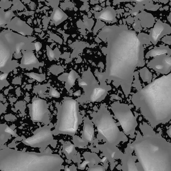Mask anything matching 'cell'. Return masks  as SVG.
<instances>
[{
	"label": "cell",
	"mask_w": 171,
	"mask_h": 171,
	"mask_svg": "<svg viewBox=\"0 0 171 171\" xmlns=\"http://www.w3.org/2000/svg\"><path fill=\"white\" fill-rule=\"evenodd\" d=\"M136 105L152 126L171 120V73L156 79L138 93Z\"/></svg>",
	"instance_id": "6da1fadb"
},
{
	"label": "cell",
	"mask_w": 171,
	"mask_h": 171,
	"mask_svg": "<svg viewBox=\"0 0 171 171\" xmlns=\"http://www.w3.org/2000/svg\"><path fill=\"white\" fill-rule=\"evenodd\" d=\"M134 145L136 154L144 171H171V143L150 127Z\"/></svg>",
	"instance_id": "7a4b0ae2"
},
{
	"label": "cell",
	"mask_w": 171,
	"mask_h": 171,
	"mask_svg": "<svg viewBox=\"0 0 171 171\" xmlns=\"http://www.w3.org/2000/svg\"><path fill=\"white\" fill-rule=\"evenodd\" d=\"M63 160L49 152L37 153L5 148L0 151V170L3 171H59Z\"/></svg>",
	"instance_id": "3957f363"
},
{
	"label": "cell",
	"mask_w": 171,
	"mask_h": 171,
	"mask_svg": "<svg viewBox=\"0 0 171 171\" xmlns=\"http://www.w3.org/2000/svg\"><path fill=\"white\" fill-rule=\"evenodd\" d=\"M78 105L72 99L65 100L59 111L56 131L59 134H74L79 125Z\"/></svg>",
	"instance_id": "277c9868"
},
{
	"label": "cell",
	"mask_w": 171,
	"mask_h": 171,
	"mask_svg": "<svg viewBox=\"0 0 171 171\" xmlns=\"http://www.w3.org/2000/svg\"><path fill=\"white\" fill-rule=\"evenodd\" d=\"M95 122L100 133L109 142H116L119 139V131L116 123L110 114L104 112L97 115Z\"/></svg>",
	"instance_id": "5b68a950"
},
{
	"label": "cell",
	"mask_w": 171,
	"mask_h": 171,
	"mask_svg": "<svg viewBox=\"0 0 171 171\" xmlns=\"http://www.w3.org/2000/svg\"><path fill=\"white\" fill-rule=\"evenodd\" d=\"M114 113L127 134L132 133L137 125L136 119L129 108L119 107L114 108Z\"/></svg>",
	"instance_id": "8992f818"
},
{
	"label": "cell",
	"mask_w": 171,
	"mask_h": 171,
	"mask_svg": "<svg viewBox=\"0 0 171 171\" xmlns=\"http://www.w3.org/2000/svg\"><path fill=\"white\" fill-rule=\"evenodd\" d=\"M53 139L50 128L45 127L38 131L33 136L23 141L26 145L33 147H43L49 145Z\"/></svg>",
	"instance_id": "52a82bcc"
},
{
	"label": "cell",
	"mask_w": 171,
	"mask_h": 171,
	"mask_svg": "<svg viewBox=\"0 0 171 171\" xmlns=\"http://www.w3.org/2000/svg\"><path fill=\"white\" fill-rule=\"evenodd\" d=\"M31 113L33 121H43L48 114L46 102L45 100L39 99L34 100L32 105Z\"/></svg>",
	"instance_id": "ba28073f"
},
{
	"label": "cell",
	"mask_w": 171,
	"mask_h": 171,
	"mask_svg": "<svg viewBox=\"0 0 171 171\" xmlns=\"http://www.w3.org/2000/svg\"><path fill=\"white\" fill-rule=\"evenodd\" d=\"M166 24H164L161 22H158L155 24L154 27L151 29L150 33V38L152 43L154 44L157 43L163 34L164 33Z\"/></svg>",
	"instance_id": "9c48e42d"
},
{
	"label": "cell",
	"mask_w": 171,
	"mask_h": 171,
	"mask_svg": "<svg viewBox=\"0 0 171 171\" xmlns=\"http://www.w3.org/2000/svg\"><path fill=\"white\" fill-rule=\"evenodd\" d=\"M38 60L32 52H26L22 59L21 64L24 67L34 66L37 65Z\"/></svg>",
	"instance_id": "30bf717a"
},
{
	"label": "cell",
	"mask_w": 171,
	"mask_h": 171,
	"mask_svg": "<svg viewBox=\"0 0 171 171\" xmlns=\"http://www.w3.org/2000/svg\"><path fill=\"white\" fill-rule=\"evenodd\" d=\"M93 127L89 124L87 123L85 126L84 130V137L85 139L91 141L93 139L94 134Z\"/></svg>",
	"instance_id": "8fae6325"
},
{
	"label": "cell",
	"mask_w": 171,
	"mask_h": 171,
	"mask_svg": "<svg viewBox=\"0 0 171 171\" xmlns=\"http://www.w3.org/2000/svg\"><path fill=\"white\" fill-rule=\"evenodd\" d=\"M167 52V51L166 49L158 48L151 50L149 52V55L150 57H154L158 55L164 54Z\"/></svg>",
	"instance_id": "7c38bea8"
},
{
	"label": "cell",
	"mask_w": 171,
	"mask_h": 171,
	"mask_svg": "<svg viewBox=\"0 0 171 171\" xmlns=\"http://www.w3.org/2000/svg\"><path fill=\"white\" fill-rule=\"evenodd\" d=\"M104 91L103 89L96 90L93 94L91 99L92 101H96L104 95Z\"/></svg>",
	"instance_id": "4fadbf2b"
},
{
	"label": "cell",
	"mask_w": 171,
	"mask_h": 171,
	"mask_svg": "<svg viewBox=\"0 0 171 171\" xmlns=\"http://www.w3.org/2000/svg\"><path fill=\"white\" fill-rule=\"evenodd\" d=\"M29 77L36 80L39 82H42L45 79V76L43 75H39L34 73H28V75Z\"/></svg>",
	"instance_id": "5bb4252c"
},
{
	"label": "cell",
	"mask_w": 171,
	"mask_h": 171,
	"mask_svg": "<svg viewBox=\"0 0 171 171\" xmlns=\"http://www.w3.org/2000/svg\"><path fill=\"white\" fill-rule=\"evenodd\" d=\"M74 146L73 144H70L65 146L64 148L65 152H66L68 154H70L73 152L74 150Z\"/></svg>",
	"instance_id": "9a60e30c"
},
{
	"label": "cell",
	"mask_w": 171,
	"mask_h": 171,
	"mask_svg": "<svg viewBox=\"0 0 171 171\" xmlns=\"http://www.w3.org/2000/svg\"><path fill=\"white\" fill-rule=\"evenodd\" d=\"M50 96L55 98H58L60 97V94L52 87L50 90Z\"/></svg>",
	"instance_id": "2e32d148"
},
{
	"label": "cell",
	"mask_w": 171,
	"mask_h": 171,
	"mask_svg": "<svg viewBox=\"0 0 171 171\" xmlns=\"http://www.w3.org/2000/svg\"><path fill=\"white\" fill-rule=\"evenodd\" d=\"M165 63L167 66L169 67L171 66V57H168L165 59Z\"/></svg>",
	"instance_id": "e0dca14e"
},
{
	"label": "cell",
	"mask_w": 171,
	"mask_h": 171,
	"mask_svg": "<svg viewBox=\"0 0 171 171\" xmlns=\"http://www.w3.org/2000/svg\"><path fill=\"white\" fill-rule=\"evenodd\" d=\"M34 45L35 48H36V50L37 51H39L41 47H42V45L39 42L35 43Z\"/></svg>",
	"instance_id": "ac0fdd59"
},
{
	"label": "cell",
	"mask_w": 171,
	"mask_h": 171,
	"mask_svg": "<svg viewBox=\"0 0 171 171\" xmlns=\"http://www.w3.org/2000/svg\"><path fill=\"white\" fill-rule=\"evenodd\" d=\"M48 56L51 59L54 58L55 57L54 53L51 50H48Z\"/></svg>",
	"instance_id": "d6986e66"
},
{
	"label": "cell",
	"mask_w": 171,
	"mask_h": 171,
	"mask_svg": "<svg viewBox=\"0 0 171 171\" xmlns=\"http://www.w3.org/2000/svg\"><path fill=\"white\" fill-rule=\"evenodd\" d=\"M155 68L158 70H161L163 69V66L161 64H157L155 66Z\"/></svg>",
	"instance_id": "ffe728a7"
},
{
	"label": "cell",
	"mask_w": 171,
	"mask_h": 171,
	"mask_svg": "<svg viewBox=\"0 0 171 171\" xmlns=\"http://www.w3.org/2000/svg\"><path fill=\"white\" fill-rule=\"evenodd\" d=\"M167 134L171 138V125L170 127L167 131Z\"/></svg>",
	"instance_id": "44dd1931"
},
{
	"label": "cell",
	"mask_w": 171,
	"mask_h": 171,
	"mask_svg": "<svg viewBox=\"0 0 171 171\" xmlns=\"http://www.w3.org/2000/svg\"><path fill=\"white\" fill-rule=\"evenodd\" d=\"M7 75L6 74H5L3 75H2V76H1V80H4V78H6L7 77Z\"/></svg>",
	"instance_id": "7402d4cb"
},
{
	"label": "cell",
	"mask_w": 171,
	"mask_h": 171,
	"mask_svg": "<svg viewBox=\"0 0 171 171\" xmlns=\"http://www.w3.org/2000/svg\"><path fill=\"white\" fill-rule=\"evenodd\" d=\"M136 1L138 2H141L148 1V0H136Z\"/></svg>",
	"instance_id": "603a6c76"
},
{
	"label": "cell",
	"mask_w": 171,
	"mask_h": 171,
	"mask_svg": "<svg viewBox=\"0 0 171 171\" xmlns=\"http://www.w3.org/2000/svg\"><path fill=\"white\" fill-rule=\"evenodd\" d=\"M66 171H68V170H70L69 169H68V168H66L65 170Z\"/></svg>",
	"instance_id": "cb8c5ba5"
},
{
	"label": "cell",
	"mask_w": 171,
	"mask_h": 171,
	"mask_svg": "<svg viewBox=\"0 0 171 171\" xmlns=\"http://www.w3.org/2000/svg\"><path fill=\"white\" fill-rule=\"evenodd\" d=\"M170 1H171V0H170Z\"/></svg>",
	"instance_id": "d4e9b609"
}]
</instances>
